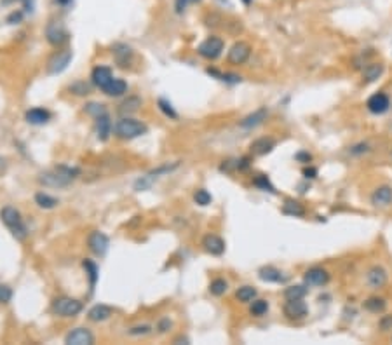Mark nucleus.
Returning a JSON list of instances; mask_svg holds the SVG:
<instances>
[{
  "label": "nucleus",
  "mask_w": 392,
  "mask_h": 345,
  "mask_svg": "<svg viewBox=\"0 0 392 345\" xmlns=\"http://www.w3.org/2000/svg\"><path fill=\"white\" fill-rule=\"evenodd\" d=\"M81 173L77 168H68V166H58L52 171H45L39 176V183L44 187H52V188H61L70 185L72 181L77 178V174Z\"/></svg>",
  "instance_id": "1"
},
{
  "label": "nucleus",
  "mask_w": 392,
  "mask_h": 345,
  "mask_svg": "<svg viewBox=\"0 0 392 345\" xmlns=\"http://www.w3.org/2000/svg\"><path fill=\"white\" fill-rule=\"evenodd\" d=\"M0 218H2V222L6 223V227L11 230V234H13L18 241H25V239L28 237V229H26L25 222H23V218H21V213L16 210V208H13V206L2 208Z\"/></svg>",
  "instance_id": "2"
},
{
  "label": "nucleus",
  "mask_w": 392,
  "mask_h": 345,
  "mask_svg": "<svg viewBox=\"0 0 392 345\" xmlns=\"http://www.w3.org/2000/svg\"><path fill=\"white\" fill-rule=\"evenodd\" d=\"M148 127L145 126L143 122L136 119H120L119 122L115 124V134L122 140H133V138H138V136H143L147 134Z\"/></svg>",
  "instance_id": "3"
},
{
  "label": "nucleus",
  "mask_w": 392,
  "mask_h": 345,
  "mask_svg": "<svg viewBox=\"0 0 392 345\" xmlns=\"http://www.w3.org/2000/svg\"><path fill=\"white\" fill-rule=\"evenodd\" d=\"M52 312L59 317H74L82 312V302L70 297H59L52 302Z\"/></svg>",
  "instance_id": "4"
},
{
  "label": "nucleus",
  "mask_w": 392,
  "mask_h": 345,
  "mask_svg": "<svg viewBox=\"0 0 392 345\" xmlns=\"http://www.w3.org/2000/svg\"><path fill=\"white\" fill-rule=\"evenodd\" d=\"M178 166H180V162H174V164H162V166H159L157 169H154V171L147 173L145 176H142L138 181H136V183H135V190H138V192L147 190V188H150L152 185H154L155 180H159V178H161L162 174H167V173L174 171V169H176Z\"/></svg>",
  "instance_id": "5"
},
{
  "label": "nucleus",
  "mask_w": 392,
  "mask_h": 345,
  "mask_svg": "<svg viewBox=\"0 0 392 345\" xmlns=\"http://www.w3.org/2000/svg\"><path fill=\"white\" fill-rule=\"evenodd\" d=\"M45 39L51 45H63L68 40V32L61 21H51L45 28Z\"/></svg>",
  "instance_id": "6"
},
{
  "label": "nucleus",
  "mask_w": 392,
  "mask_h": 345,
  "mask_svg": "<svg viewBox=\"0 0 392 345\" xmlns=\"http://www.w3.org/2000/svg\"><path fill=\"white\" fill-rule=\"evenodd\" d=\"M72 58H74V52L68 51V49L56 52V54L52 56V58L49 59V63H47L49 74H51V75H58V74H61V72H64L68 68V65H70Z\"/></svg>",
  "instance_id": "7"
},
{
  "label": "nucleus",
  "mask_w": 392,
  "mask_h": 345,
  "mask_svg": "<svg viewBox=\"0 0 392 345\" xmlns=\"http://www.w3.org/2000/svg\"><path fill=\"white\" fill-rule=\"evenodd\" d=\"M199 54L206 59H216L223 51V40L220 37H209L199 45Z\"/></svg>",
  "instance_id": "8"
},
{
  "label": "nucleus",
  "mask_w": 392,
  "mask_h": 345,
  "mask_svg": "<svg viewBox=\"0 0 392 345\" xmlns=\"http://www.w3.org/2000/svg\"><path fill=\"white\" fill-rule=\"evenodd\" d=\"M284 316L291 321H300L307 316V303L302 300V298H293V300H288L284 303Z\"/></svg>",
  "instance_id": "9"
},
{
  "label": "nucleus",
  "mask_w": 392,
  "mask_h": 345,
  "mask_svg": "<svg viewBox=\"0 0 392 345\" xmlns=\"http://www.w3.org/2000/svg\"><path fill=\"white\" fill-rule=\"evenodd\" d=\"M67 345H93L94 335L87 328H75L64 336Z\"/></svg>",
  "instance_id": "10"
},
{
  "label": "nucleus",
  "mask_w": 392,
  "mask_h": 345,
  "mask_svg": "<svg viewBox=\"0 0 392 345\" xmlns=\"http://www.w3.org/2000/svg\"><path fill=\"white\" fill-rule=\"evenodd\" d=\"M251 56V47L246 42H237L230 47L228 51V63L230 65H242V63L248 61V58Z\"/></svg>",
  "instance_id": "11"
},
{
  "label": "nucleus",
  "mask_w": 392,
  "mask_h": 345,
  "mask_svg": "<svg viewBox=\"0 0 392 345\" xmlns=\"http://www.w3.org/2000/svg\"><path fill=\"white\" fill-rule=\"evenodd\" d=\"M87 244H89V249L94 253V255L105 256L106 251H108L110 241L103 232H93L89 236V239H87Z\"/></svg>",
  "instance_id": "12"
},
{
  "label": "nucleus",
  "mask_w": 392,
  "mask_h": 345,
  "mask_svg": "<svg viewBox=\"0 0 392 345\" xmlns=\"http://www.w3.org/2000/svg\"><path fill=\"white\" fill-rule=\"evenodd\" d=\"M303 279H305V283L309 284V286H324V284H328V281H330V274L324 270V268L314 267L305 272Z\"/></svg>",
  "instance_id": "13"
},
{
  "label": "nucleus",
  "mask_w": 392,
  "mask_h": 345,
  "mask_svg": "<svg viewBox=\"0 0 392 345\" xmlns=\"http://www.w3.org/2000/svg\"><path fill=\"white\" fill-rule=\"evenodd\" d=\"M366 107H368V110H370L371 113H383V112H387V110H389L390 100H389V96H387V94L376 93V94H373L370 100H368Z\"/></svg>",
  "instance_id": "14"
},
{
  "label": "nucleus",
  "mask_w": 392,
  "mask_h": 345,
  "mask_svg": "<svg viewBox=\"0 0 392 345\" xmlns=\"http://www.w3.org/2000/svg\"><path fill=\"white\" fill-rule=\"evenodd\" d=\"M91 81H93V84L96 87L105 89V87L113 81L112 70H110L108 66H96L93 70V74H91Z\"/></svg>",
  "instance_id": "15"
},
{
  "label": "nucleus",
  "mask_w": 392,
  "mask_h": 345,
  "mask_svg": "<svg viewBox=\"0 0 392 345\" xmlns=\"http://www.w3.org/2000/svg\"><path fill=\"white\" fill-rule=\"evenodd\" d=\"M203 246L208 253H211V255L220 256L225 253V241H223L222 237L215 236V234H208V236L203 239Z\"/></svg>",
  "instance_id": "16"
},
{
  "label": "nucleus",
  "mask_w": 392,
  "mask_h": 345,
  "mask_svg": "<svg viewBox=\"0 0 392 345\" xmlns=\"http://www.w3.org/2000/svg\"><path fill=\"white\" fill-rule=\"evenodd\" d=\"M113 58H115L117 65L122 66V68H127L131 65L133 61V49L125 44H115L113 45Z\"/></svg>",
  "instance_id": "17"
},
{
  "label": "nucleus",
  "mask_w": 392,
  "mask_h": 345,
  "mask_svg": "<svg viewBox=\"0 0 392 345\" xmlns=\"http://www.w3.org/2000/svg\"><path fill=\"white\" fill-rule=\"evenodd\" d=\"M274 147H276V142H274L272 138H258L251 143L249 152L254 155V157H262V155L270 154V152L274 150Z\"/></svg>",
  "instance_id": "18"
},
{
  "label": "nucleus",
  "mask_w": 392,
  "mask_h": 345,
  "mask_svg": "<svg viewBox=\"0 0 392 345\" xmlns=\"http://www.w3.org/2000/svg\"><path fill=\"white\" fill-rule=\"evenodd\" d=\"M366 281L373 290H380V288H383L387 284V272L382 267H371L368 270Z\"/></svg>",
  "instance_id": "19"
},
{
  "label": "nucleus",
  "mask_w": 392,
  "mask_h": 345,
  "mask_svg": "<svg viewBox=\"0 0 392 345\" xmlns=\"http://www.w3.org/2000/svg\"><path fill=\"white\" fill-rule=\"evenodd\" d=\"M96 134L101 142H106L108 136L112 134V120H110L108 113L96 117Z\"/></svg>",
  "instance_id": "20"
},
{
  "label": "nucleus",
  "mask_w": 392,
  "mask_h": 345,
  "mask_svg": "<svg viewBox=\"0 0 392 345\" xmlns=\"http://www.w3.org/2000/svg\"><path fill=\"white\" fill-rule=\"evenodd\" d=\"M25 119L28 124H33V126H42V124H45L49 119H51V113L44 108H32V110L26 112Z\"/></svg>",
  "instance_id": "21"
},
{
  "label": "nucleus",
  "mask_w": 392,
  "mask_h": 345,
  "mask_svg": "<svg viewBox=\"0 0 392 345\" xmlns=\"http://www.w3.org/2000/svg\"><path fill=\"white\" fill-rule=\"evenodd\" d=\"M267 115H269L267 108L256 110L254 113H251V115L244 117V119L241 120V127H244V129H251V127L260 126V124L264 122V120H267Z\"/></svg>",
  "instance_id": "22"
},
{
  "label": "nucleus",
  "mask_w": 392,
  "mask_h": 345,
  "mask_svg": "<svg viewBox=\"0 0 392 345\" xmlns=\"http://www.w3.org/2000/svg\"><path fill=\"white\" fill-rule=\"evenodd\" d=\"M371 202L375 206H389L392 202V188L390 187H378L371 195Z\"/></svg>",
  "instance_id": "23"
},
{
  "label": "nucleus",
  "mask_w": 392,
  "mask_h": 345,
  "mask_svg": "<svg viewBox=\"0 0 392 345\" xmlns=\"http://www.w3.org/2000/svg\"><path fill=\"white\" fill-rule=\"evenodd\" d=\"M112 316V309L108 305H103V303H98L94 305L93 309L87 312V317L94 323H101V321H106L108 317Z\"/></svg>",
  "instance_id": "24"
},
{
  "label": "nucleus",
  "mask_w": 392,
  "mask_h": 345,
  "mask_svg": "<svg viewBox=\"0 0 392 345\" xmlns=\"http://www.w3.org/2000/svg\"><path fill=\"white\" fill-rule=\"evenodd\" d=\"M103 91H105V94H108V96L119 98V96H122V94H125V91H127V84H125L122 79L113 77V81L110 82Z\"/></svg>",
  "instance_id": "25"
},
{
  "label": "nucleus",
  "mask_w": 392,
  "mask_h": 345,
  "mask_svg": "<svg viewBox=\"0 0 392 345\" xmlns=\"http://www.w3.org/2000/svg\"><path fill=\"white\" fill-rule=\"evenodd\" d=\"M382 74H383V65H380V63H371V65H368L363 70V81L366 82V84H371V82H375L376 79H380Z\"/></svg>",
  "instance_id": "26"
},
{
  "label": "nucleus",
  "mask_w": 392,
  "mask_h": 345,
  "mask_svg": "<svg viewBox=\"0 0 392 345\" xmlns=\"http://www.w3.org/2000/svg\"><path fill=\"white\" fill-rule=\"evenodd\" d=\"M258 278H260L262 281H265V283H281L284 278L281 275V270H277V268L274 267H262L260 270H258Z\"/></svg>",
  "instance_id": "27"
},
{
  "label": "nucleus",
  "mask_w": 392,
  "mask_h": 345,
  "mask_svg": "<svg viewBox=\"0 0 392 345\" xmlns=\"http://www.w3.org/2000/svg\"><path fill=\"white\" fill-rule=\"evenodd\" d=\"M35 202L39 204V208H42V210H52V208L58 206L59 200L56 199V197L49 195V194H44V192H39V194L35 195Z\"/></svg>",
  "instance_id": "28"
},
{
  "label": "nucleus",
  "mask_w": 392,
  "mask_h": 345,
  "mask_svg": "<svg viewBox=\"0 0 392 345\" xmlns=\"http://www.w3.org/2000/svg\"><path fill=\"white\" fill-rule=\"evenodd\" d=\"M82 267L86 268V274L89 275V283H91V291L94 290V286H96V283H98V265L94 263V261H91V260H84L82 261Z\"/></svg>",
  "instance_id": "29"
},
{
  "label": "nucleus",
  "mask_w": 392,
  "mask_h": 345,
  "mask_svg": "<svg viewBox=\"0 0 392 345\" xmlns=\"http://www.w3.org/2000/svg\"><path fill=\"white\" fill-rule=\"evenodd\" d=\"M283 213L289 216H303L305 215V208L298 200H286L283 206Z\"/></svg>",
  "instance_id": "30"
},
{
  "label": "nucleus",
  "mask_w": 392,
  "mask_h": 345,
  "mask_svg": "<svg viewBox=\"0 0 392 345\" xmlns=\"http://www.w3.org/2000/svg\"><path fill=\"white\" fill-rule=\"evenodd\" d=\"M385 307H387V303H385V300H382V298L373 297V298H368V300L364 302V309L370 310V312H375V314L383 312Z\"/></svg>",
  "instance_id": "31"
},
{
  "label": "nucleus",
  "mask_w": 392,
  "mask_h": 345,
  "mask_svg": "<svg viewBox=\"0 0 392 345\" xmlns=\"http://www.w3.org/2000/svg\"><path fill=\"white\" fill-rule=\"evenodd\" d=\"M307 295V288L302 284H296V286H288L284 290V297L286 300H293V298H303Z\"/></svg>",
  "instance_id": "32"
},
{
  "label": "nucleus",
  "mask_w": 392,
  "mask_h": 345,
  "mask_svg": "<svg viewBox=\"0 0 392 345\" xmlns=\"http://www.w3.org/2000/svg\"><path fill=\"white\" fill-rule=\"evenodd\" d=\"M140 107H142V100H140L138 96H131V98H127L122 105H120L119 110H120V113H133V112H136Z\"/></svg>",
  "instance_id": "33"
},
{
  "label": "nucleus",
  "mask_w": 392,
  "mask_h": 345,
  "mask_svg": "<svg viewBox=\"0 0 392 345\" xmlns=\"http://www.w3.org/2000/svg\"><path fill=\"white\" fill-rule=\"evenodd\" d=\"M235 297H237L239 302H253L254 297H256V290H254L253 286H242L237 290V293H235Z\"/></svg>",
  "instance_id": "34"
},
{
  "label": "nucleus",
  "mask_w": 392,
  "mask_h": 345,
  "mask_svg": "<svg viewBox=\"0 0 392 345\" xmlns=\"http://www.w3.org/2000/svg\"><path fill=\"white\" fill-rule=\"evenodd\" d=\"M228 284L225 279H215L211 284H209V291H211V295H215V297H222V295H225Z\"/></svg>",
  "instance_id": "35"
},
{
  "label": "nucleus",
  "mask_w": 392,
  "mask_h": 345,
  "mask_svg": "<svg viewBox=\"0 0 392 345\" xmlns=\"http://www.w3.org/2000/svg\"><path fill=\"white\" fill-rule=\"evenodd\" d=\"M269 310V302L267 300H254L249 307V312L253 316H264Z\"/></svg>",
  "instance_id": "36"
},
{
  "label": "nucleus",
  "mask_w": 392,
  "mask_h": 345,
  "mask_svg": "<svg viewBox=\"0 0 392 345\" xmlns=\"http://www.w3.org/2000/svg\"><path fill=\"white\" fill-rule=\"evenodd\" d=\"M157 103H159V108H161V112L164 113L166 117H169V119H178L176 110L173 108V105H171L169 101L164 100V98H161V100H159Z\"/></svg>",
  "instance_id": "37"
},
{
  "label": "nucleus",
  "mask_w": 392,
  "mask_h": 345,
  "mask_svg": "<svg viewBox=\"0 0 392 345\" xmlns=\"http://www.w3.org/2000/svg\"><path fill=\"white\" fill-rule=\"evenodd\" d=\"M193 200H195L199 206H208V204H211L213 197H211V194H209L208 190L201 188V190H197L195 194H193Z\"/></svg>",
  "instance_id": "38"
},
{
  "label": "nucleus",
  "mask_w": 392,
  "mask_h": 345,
  "mask_svg": "<svg viewBox=\"0 0 392 345\" xmlns=\"http://www.w3.org/2000/svg\"><path fill=\"white\" fill-rule=\"evenodd\" d=\"M254 185L256 187H260L262 190H267V192H272V194H276V188H274V185L270 183V180L265 174H260L258 178H254Z\"/></svg>",
  "instance_id": "39"
},
{
  "label": "nucleus",
  "mask_w": 392,
  "mask_h": 345,
  "mask_svg": "<svg viewBox=\"0 0 392 345\" xmlns=\"http://www.w3.org/2000/svg\"><path fill=\"white\" fill-rule=\"evenodd\" d=\"M86 112L96 119V117H100V115H103V113H106V108H105V105H101V103H87L86 105Z\"/></svg>",
  "instance_id": "40"
},
{
  "label": "nucleus",
  "mask_w": 392,
  "mask_h": 345,
  "mask_svg": "<svg viewBox=\"0 0 392 345\" xmlns=\"http://www.w3.org/2000/svg\"><path fill=\"white\" fill-rule=\"evenodd\" d=\"M70 91L74 94H77V96H86V94H89L91 87L86 82H75V84L70 86Z\"/></svg>",
  "instance_id": "41"
},
{
  "label": "nucleus",
  "mask_w": 392,
  "mask_h": 345,
  "mask_svg": "<svg viewBox=\"0 0 392 345\" xmlns=\"http://www.w3.org/2000/svg\"><path fill=\"white\" fill-rule=\"evenodd\" d=\"M13 298V290L7 284H0V303H9Z\"/></svg>",
  "instance_id": "42"
},
{
  "label": "nucleus",
  "mask_w": 392,
  "mask_h": 345,
  "mask_svg": "<svg viewBox=\"0 0 392 345\" xmlns=\"http://www.w3.org/2000/svg\"><path fill=\"white\" fill-rule=\"evenodd\" d=\"M152 331V328L148 324H142V326H135V328L129 329V335L133 336H143V335H148Z\"/></svg>",
  "instance_id": "43"
},
{
  "label": "nucleus",
  "mask_w": 392,
  "mask_h": 345,
  "mask_svg": "<svg viewBox=\"0 0 392 345\" xmlns=\"http://www.w3.org/2000/svg\"><path fill=\"white\" fill-rule=\"evenodd\" d=\"M195 2H201V0H176V2H174V9H176L178 14H181L186 9L188 4H195Z\"/></svg>",
  "instance_id": "44"
},
{
  "label": "nucleus",
  "mask_w": 392,
  "mask_h": 345,
  "mask_svg": "<svg viewBox=\"0 0 392 345\" xmlns=\"http://www.w3.org/2000/svg\"><path fill=\"white\" fill-rule=\"evenodd\" d=\"M392 328V316H383L382 319H380V329L382 331H387V329Z\"/></svg>",
  "instance_id": "45"
},
{
  "label": "nucleus",
  "mask_w": 392,
  "mask_h": 345,
  "mask_svg": "<svg viewBox=\"0 0 392 345\" xmlns=\"http://www.w3.org/2000/svg\"><path fill=\"white\" fill-rule=\"evenodd\" d=\"M171 326H173V323H171L169 319H162L161 323L157 324V329H159V331H161V333H166L167 329L171 328Z\"/></svg>",
  "instance_id": "46"
},
{
  "label": "nucleus",
  "mask_w": 392,
  "mask_h": 345,
  "mask_svg": "<svg viewBox=\"0 0 392 345\" xmlns=\"http://www.w3.org/2000/svg\"><path fill=\"white\" fill-rule=\"evenodd\" d=\"M296 161H300V162H310V161H312V155L309 154V152H298V154H296Z\"/></svg>",
  "instance_id": "47"
},
{
  "label": "nucleus",
  "mask_w": 392,
  "mask_h": 345,
  "mask_svg": "<svg viewBox=\"0 0 392 345\" xmlns=\"http://www.w3.org/2000/svg\"><path fill=\"white\" fill-rule=\"evenodd\" d=\"M303 176L305 178H315L317 176V169L315 168H305L303 169Z\"/></svg>",
  "instance_id": "48"
},
{
  "label": "nucleus",
  "mask_w": 392,
  "mask_h": 345,
  "mask_svg": "<svg viewBox=\"0 0 392 345\" xmlns=\"http://www.w3.org/2000/svg\"><path fill=\"white\" fill-rule=\"evenodd\" d=\"M351 152H352V154H363V152H368V145H366V143H361V145L354 147Z\"/></svg>",
  "instance_id": "49"
},
{
  "label": "nucleus",
  "mask_w": 392,
  "mask_h": 345,
  "mask_svg": "<svg viewBox=\"0 0 392 345\" xmlns=\"http://www.w3.org/2000/svg\"><path fill=\"white\" fill-rule=\"evenodd\" d=\"M21 18H23V14L20 13V11H18V13H13V14H11V16L7 18V21H9V23H14V21L20 23V21H21Z\"/></svg>",
  "instance_id": "50"
},
{
  "label": "nucleus",
  "mask_w": 392,
  "mask_h": 345,
  "mask_svg": "<svg viewBox=\"0 0 392 345\" xmlns=\"http://www.w3.org/2000/svg\"><path fill=\"white\" fill-rule=\"evenodd\" d=\"M6 171H7V161L0 157V176H2V174H6Z\"/></svg>",
  "instance_id": "51"
},
{
  "label": "nucleus",
  "mask_w": 392,
  "mask_h": 345,
  "mask_svg": "<svg viewBox=\"0 0 392 345\" xmlns=\"http://www.w3.org/2000/svg\"><path fill=\"white\" fill-rule=\"evenodd\" d=\"M72 2L74 0H56V4H59V6H70Z\"/></svg>",
  "instance_id": "52"
},
{
  "label": "nucleus",
  "mask_w": 392,
  "mask_h": 345,
  "mask_svg": "<svg viewBox=\"0 0 392 345\" xmlns=\"http://www.w3.org/2000/svg\"><path fill=\"white\" fill-rule=\"evenodd\" d=\"M174 343H188V338H183V336H180V338L174 340Z\"/></svg>",
  "instance_id": "53"
},
{
  "label": "nucleus",
  "mask_w": 392,
  "mask_h": 345,
  "mask_svg": "<svg viewBox=\"0 0 392 345\" xmlns=\"http://www.w3.org/2000/svg\"><path fill=\"white\" fill-rule=\"evenodd\" d=\"M242 2H244V4H246V6H249V4H251V2H253V0H242Z\"/></svg>",
  "instance_id": "54"
},
{
  "label": "nucleus",
  "mask_w": 392,
  "mask_h": 345,
  "mask_svg": "<svg viewBox=\"0 0 392 345\" xmlns=\"http://www.w3.org/2000/svg\"><path fill=\"white\" fill-rule=\"evenodd\" d=\"M220 2H227V0H220Z\"/></svg>",
  "instance_id": "55"
}]
</instances>
